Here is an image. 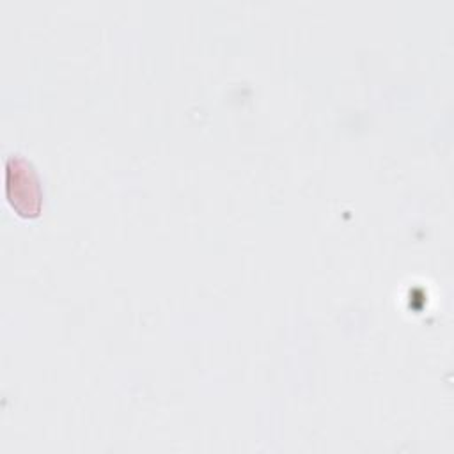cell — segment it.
I'll return each mask as SVG.
<instances>
[{"mask_svg": "<svg viewBox=\"0 0 454 454\" xmlns=\"http://www.w3.org/2000/svg\"><path fill=\"white\" fill-rule=\"evenodd\" d=\"M5 193L12 209L23 218H34L41 211L39 179L25 158L12 154L5 160Z\"/></svg>", "mask_w": 454, "mask_h": 454, "instance_id": "cell-1", "label": "cell"}]
</instances>
